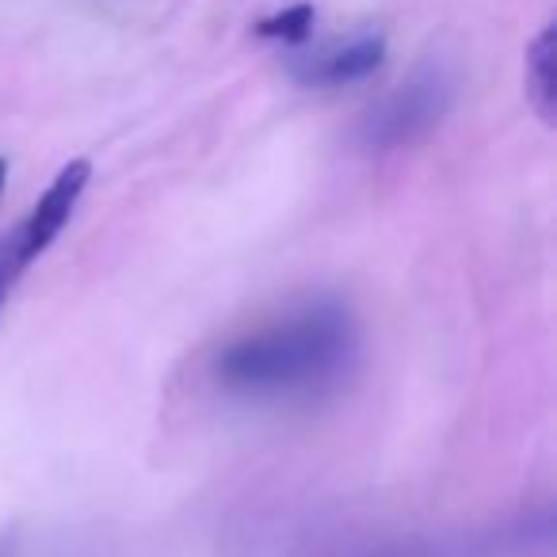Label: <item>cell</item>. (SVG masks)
Listing matches in <instances>:
<instances>
[{
  "label": "cell",
  "mask_w": 557,
  "mask_h": 557,
  "mask_svg": "<svg viewBox=\"0 0 557 557\" xmlns=\"http://www.w3.org/2000/svg\"><path fill=\"white\" fill-rule=\"evenodd\" d=\"M356 321L336 298H310L218 348L210 374L240 401H310L356 359Z\"/></svg>",
  "instance_id": "cell-1"
},
{
  "label": "cell",
  "mask_w": 557,
  "mask_h": 557,
  "mask_svg": "<svg viewBox=\"0 0 557 557\" xmlns=\"http://www.w3.org/2000/svg\"><path fill=\"white\" fill-rule=\"evenodd\" d=\"M455 108V77L443 62H424L367 111L359 138L374 153H394L424 141Z\"/></svg>",
  "instance_id": "cell-2"
},
{
  "label": "cell",
  "mask_w": 557,
  "mask_h": 557,
  "mask_svg": "<svg viewBox=\"0 0 557 557\" xmlns=\"http://www.w3.org/2000/svg\"><path fill=\"white\" fill-rule=\"evenodd\" d=\"M382 62H386V39L379 32H359L351 39H336L310 54H298L290 62V73L310 88H344L379 73Z\"/></svg>",
  "instance_id": "cell-3"
},
{
  "label": "cell",
  "mask_w": 557,
  "mask_h": 557,
  "mask_svg": "<svg viewBox=\"0 0 557 557\" xmlns=\"http://www.w3.org/2000/svg\"><path fill=\"white\" fill-rule=\"evenodd\" d=\"M88 180H92V164L81 161V157L77 161H70L54 180H50V187L39 195V202L32 207V214H27L24 222H16V237H20V245H24V252L32 263L39 260V256L47 252L58 237H62V230L70 225V218L77 214V202H81V195H85Z\"/></svg>",
  "instance_id": "cell-4"
},
{
  "label": "cell",
  "mask_w": 557,
  "mask_h": 557,
  "mask_svg": "<svg viewBox=\"0 0 557 557\" xmlns=\"http://www.w3.org/2000/svg\"><path fill=\"white\" fill-rule=\"evenodd\" d=\"M527 103L542 123H554L557 115V32L554 24L542 27L539 39L527 47Z\"/></svg>",
  "instance_id": "cell-5"
},
{
  "label": "cell",
  "mask_w": 557,
  "mask_h": 557,
  "mask_svg": "<svg viewBox=\"0 0 557 557\" xmlns=\"http://www.w3.org/2000/svg\"><path fill=\"white\" fill-rule=\"evenodd\" d=\"M313 24H318V9L313 4H290V9L260 20L256 35L268 42H283V47H302V42H310Z\"/></svg>",
  "instance_id": "cell-6"
},
{
  "label": "cell",
  "mask_w": 557,
  "mask_h": 557,
  "mask_svg": "<svg viewBox=\"0 0 557 557\" xmlns=\"http://www.w3.org/2000/svg\"><path fill=\"white\" fill-rule=\"evenodd\" d=\"M32 268V260H27L24 245H20L16 230L0 233V310L9 306L12 290H16V283L24 278V271Z\"/></svg>",
  "instance_id": "cell-7"
},
{
  "label": "cell",
  "mask_w": 557,
  "mask_h": 557,
  "mask_svg": "<svg viewBox=\"0 0 557 557\" xmlns=\"http://www.w3.org/2000/svg\"><path fill=\"white\" fill-rule=\"evenodd\" d=\"M4 180H9V161L0 157V191H4Z\"/></svg>",
  "instance_id": "cell-8"
}]
</instances>
